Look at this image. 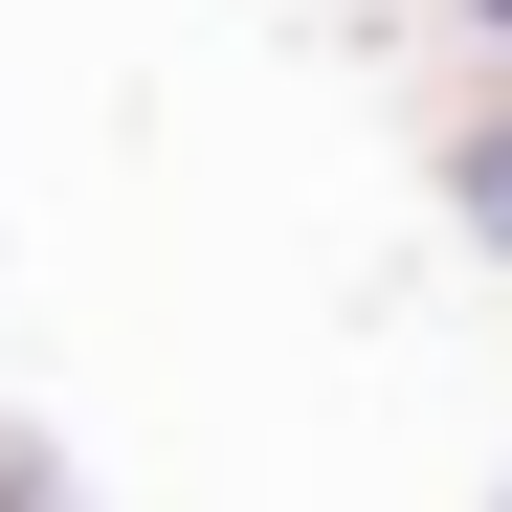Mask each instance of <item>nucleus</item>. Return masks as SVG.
Listing matches in <instances>:
<instances>
[{"label":"nucleus","mask_w":512,"mask_h":512,"mask_svg":"<svg viewBox=\"0 0 512 512\" xmlns=\"http://www.w3.org/2000/svg\"><path fill=\"white\" fill-rule=\"evenodd\" d=\"M446 201H468V223H490V245H512V112H490V134H468V156H446Z\"/></svg>","instance_id":"1"},{"label":"nucleus","mask_w":512,"mask_h":512,"mask_svg":"<svg viewBox=\"0 0 512 512\" xmlns=\"http://www.w3.org/2000/svg\"><path fill=\"white\" fill-rule=\"evenodd\" d=\"M490 23H512V0H490Z\"/></svg>","instance_id":"2"}]
</instances>
